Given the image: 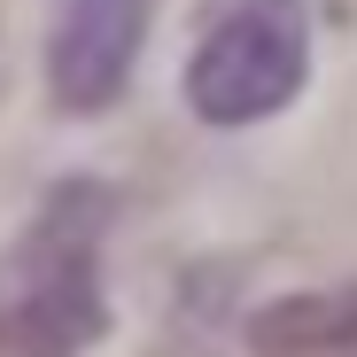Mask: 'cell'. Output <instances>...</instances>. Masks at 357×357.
I'll list each match as a JSON object with an SVG mask.
<instances>
[{
	"mask_svg": "<svg viewBox=\"0 0 357 357\" xmlns=\"http://www.w3.org/2000/svg\"><path fill=\"white\" fill-rule=\"evenodd\" d=\"M295 86H303V8L295 0H233L187 63V101L210 125L272 116Z\"/></svg>",
	"mask_w": 357,
	"mask_h": 357,
	"instance_id": "cell-2",
	"label": "cell"
},
{
	"mask_svg": "<svg viewBox=\"0 0 357 357\" xmlns=\"http://www.w3.org/2000/svg\"><path fill=\"white\" fill-rule=\"evenodd\" d=\"M101 225H109V195L86 178H70L31 218L16 257L0 264V357H78L109 326Z\"/></svg>",
	"mask_w": 357,
	"mask_h": 357,
	"instance_id": "cell-1",
	"label": "cell"
},
{
	"mask_svg": "<svg viewBox=\"0 0 357 357\" xmlns=\"http://www.w3.org/2000/svg\"><path fill=\"white\" fill-rule=\"evenodd\" d=\"M249 349L257 357H357V287L287 295V303L257 311Z\"/></svg>",
	"mask_w": 357,
	"mask_h": 357,
	"instance_id": "cell-4",
	"label": "cell"
},
{
	"mask_svg": "<svg viewBox=\"0 0 357 357\" xmlns=\"http://www.w3.org/2000/svg\"><path fill=\"white\" fill-rule=\"evenodd\" d=\"M148 39V0H54L47 86L63 109H109Z\"/></svg>",
	"mask_w": 357,
	"mask_h": 357,
	"instance_id": "cell-3",
	"label": "cell"
}]
</instances>
